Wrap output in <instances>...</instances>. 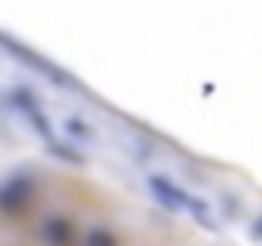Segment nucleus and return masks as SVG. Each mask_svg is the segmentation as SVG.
I'll list each match as a JSON object with an SVG mask.
<instances>
[{
    "instance_id": "nucleus-1",
    "label": "nucleus",
    "mask_w": 262,
    "mask_h": 246,
    "mask_svg": "<svg viewBox=\"0 0 262 246\" xmlns=\"http://www.w3.org/2000/svg\"><path fill=\"white\" fill-rule=\"evenodd\" d=\"M31 192H35V177L31 173H16V177L0 181V212H8V215L24 212V204L31 200Z\"/></svg>"
},
{
    "instance_id": "nucleus-2",
    "label": "nucleus",
    "mask_w": 262,
    "mask_h": 246,
    "mask_svg": "<svg viewBox=\"0 0 262 246\" xmlns=\"http://www.w3.org/2000/svg\"><path fill=\"white\" fill-rule=\"evenodd\" d=\"M147 189H150V196H155L166 212H181V208L189 204V192L181 189V185H173L170 177H162V173H150V177H147Z\"/></svg>"
},
{
    "instance_id": "nucleus-3",
    "label": "nucleus",
    "mask_w": 262,
    "mask_h": 246,
    "mask_svg": "<svg viewBox=\"0 0 262 246\" xmlns=\"http://www.w3.org/2000/svg\"><path fill=\"white\" fill-rule=\"evenodd\" d=\"M42 242L47 246H74V223H70V215H47L42 219Z\"/></svg>"
},
{
    "instance_id": "nucleus-4",
    "label": "nucleus",
    "mask_w": 262,
    "mask_h": 246,
    "mask_svg": "<svg viewBox=\"0 0 262 246\" xmlns=\"http://www.w3.org/2000/svg\"><path fill=\"white\" fill-rule=\"evenodd\" d=\"M81 246H116V235L108 227H93L89 235L81 238Z\"/></svg>"
},
{
    "instance_id": "nucleus-5",
    "label": "nucleus",
    "mask_w": 262,
    "mask_h": 246,
    "mask_svg": "<svg viewBox=\"0 0 262 246\" xmlns=\"http://www.w3.org/2000/svg\"><path fill=\"white\" fill-rule=\"evenodd\" d=\"M66 131H70V135H81V139H85V135H89V131H85V127H81V119H70V127H66Z\"/></svg>"
}]
</instances>
